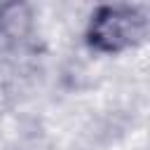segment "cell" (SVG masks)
Wrapping results in <instances>:
<instances>
[{"mask_svg": "<svg viewBox=\"0 0 150 150\" xmlns=\"http://www.w3.org/2000/svg\"><path fill=\"white\" fill-rule=\"evenodd\" d=\"M148 19L143 9L129 5L98 7L87 26V45L101 54H120L143 42Z\"/></svg>", "mask_w": 150, "mask_h": 150, "instance_id": "6da1fadb", "label": "cell"}]
</instances>
